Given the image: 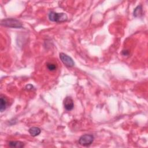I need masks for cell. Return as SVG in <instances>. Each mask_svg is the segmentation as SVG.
<instances>
[{
  "instance_id": "obj_1",
  "label": "cell",
  "mask_w": 148,
  "mask_h": 148,
  "mask_svg": "<svg viewBox=\"0 0 148 148\" xmlns=\"http://www.w3.org/2000/svg\"><path fill=\"white\" fill-rule=\"evenodd\" d=\"M1 25L5 27L14 28H23L22 24L18 20L13 18H8L2 20Z\"/></svg>"
},
{
  "instance_id": "obj_6",
  "label": "cell",
  "mask_w": 148,
  "mask_h": 148,
  "mask_svg": "<svg viewBox=\"0 0 148 148\" xmlns=\"http://www.w3.org/2000/svg\"><path fill=\"white\" fill-rule=\"evenodd\" d=\"M29 133L32 136H36L39 135L41 132V130L36 127H33L29 129Z\"/></svg>"
},
{
  "instance_id": "obj_7",
  "label": "cell",
  "mask_w": 148,
  "mask_h": 148,
  "mask_svg": "<svg viewBox=\"0 0 148 148\" xmlns=\"http://www.w3.org/2000/svg\"><path fill=\"white\" fill-rule=\"evenodd\" d=\"M8 145L11 147H23L24 146V143L20 141H10Z\"/></svg>"
},
{
  "instance_id": "obj_3",
  "label": "cell",
  "mask_w": 148,
  "mask_h": 148,
  "mask_svg": "<svg viewBox=\"0 0 148 148\" xmlns=\"http://www.w3.org/2000/svg\"><path fill=\"white\" fill-rule=\"evenodd\" d=\"M94 137L91 134H84L79 139V143L83 146H89L94 141Z\"/></svg>"
},
{
  "instance_id": "obj_4",
  "label": "cell",
  "mask_w": 148,
  "mask_h": 148,
  "mask_svg": "<svg viewBox=\"0 0 148 148\" xmlns=\"http://www.w3.org/2000/svg\"><path fill=\"white\" fill-rule=\"evenodd\" d=\"M59 56H60V60H61L62 63L65 66H66L68 67H70V68L74 66L75 62H74L73 60H72V58L71 57H69L67 54L63 53H60Z\"/></svg>"
},
{
  "instance_id": "obj_8",
  "label": "cell",
  "mask_w": 148,
  "mask_h": 148,
  "mask_svg": "<svg viewBox=\"0 0 148 148\" xmlns=\"http://www.w3.org/2000/svg\"><path fill=\"white\" fill-rule=\"evenodd\" d=\"M7 107V101L5 98L1 97L0 98V110L1 112H3Z\"/></svg>"
},
{
  "instance_id": "obj_2",
  "label": "cell",
  "mask_w": 148,
  "mask_h": 148,
  "mask_svg": "<svg viewBox=\"0 0 148 148\" xmlns=\"http://www.w3.org/2000/svg\"><path fill=\"white\" fill-rule=\"evenodd\" d=\"M49 18L50 21L57 23H61L65 21L68 17L66 14L64 13H56L54 12H50L49 14Z\"/></svg>"
},
{
  "instance_id": "obj_10",
  "label": "cell",
  "mask_w": 148,
  "mask_h": 148,
  "mask_svg": "<svg viewBox=\"0 0 148 148\" xmlns=\"http://www.w3.org/2000/svg\"><path fill=\"white\" fill-rule=\"evenodd\" d=\"M47 68L49 71H53L57 69V66L55 64L53 63H47Z\"/></svg>"
},
{
  "instance_id": "obj_5",
  "label": "cell",
  "mask_w": 148,
  "mask_h": 148,
  "mask_svg": "<svg viewBox=\"0 0 148 148\" xmlns=\"http://www.w3.org/2000/svg\"><path fill=\"white\" fill-rule=\"evenodd\" d=\"M64 108L68 111L72 110L74 107V103L72 99L69 97H66L64 99Z\"/></svg>"
},
{
  "instance_id": "obj_9",
  "label": "cell",
  "mask_w": 148,
  "mask_h": 148,
  "mask_svg": "<svg viewBox=\"0 0 148 148\" xmlns=\"http://www.w3.org/2000/svg\"><path fill=\"white\" fill-rule=\"evenodd\" d=\"M142 15V5L138 6L134 10V16L135 17H140Z\"/></svg>"
}]
</instances>
